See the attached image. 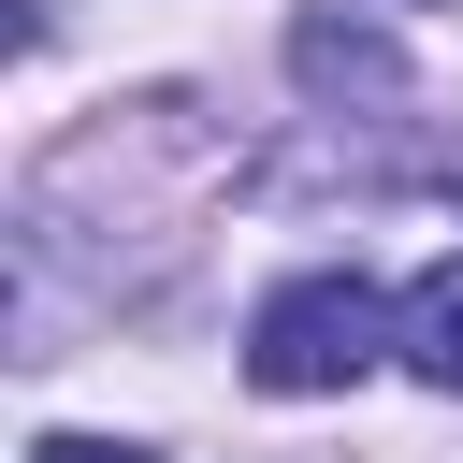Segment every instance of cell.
I'll return each mask as SVG.
<instances>
[{
	"mask_svg": "<svg viewBox=\"0 0 463 463\" xmlns=\"http://www.w3.org/2000/svg\"><path fill=\"white\" fill-rule=\"evenodd\" d=\"M376 347H405V318L333 260V275H289L260 318H246V376L275 391V405H304V391H347V376H376Z\"/></svg>",
	"mask_w": 463,
	"mask_h": 463,
	"instance_id": "6da1fadb",
	"label": "cell"
},
{
	"mask_svg": "<svg viewBox=\"0 0 463 463\" xmlns=\"http://www.w3.org/2000/svg\"><path fill=\"white\" fill-rule=\"evenodd\" d=\"M289 72H304L318 101H405V58H391L362 14H304V29H289Z\"/></svg>",
	"mask_w": 463,
	"mask_h": 463,
	"instance_id": "7a4b0ae2",
	"label": "cell"
},
{
	"mask_svg": "<svg viewBox=\"0 0 463 463\" xmlns=\"http://www.w3.org/2000/svg\"><path fill=\"white\" fill-rule=\"evenodd\" d=\"M405 376L463 405V260H434V275L405 289Z\"/></svg>",
	"mask_w": 463,
	"mask_h": 463,
	"instance_id": "3957f363",
	"label": "cell"
},
{
	"mask_svg": "<svg viewBox=\"0 0 463 463\" xmlns=\"http://www.w3.org/2000/svg\"><path fill=\"white\" fill-rule=\"evenodd\" d=\"M29 463H145V449H116V434H43Z\"/></svg>",
	"mask_w": 463,
	"mask_h": 463,
	"instance_id": "277c9868",
	"label": "cell"
}]
</instances>
